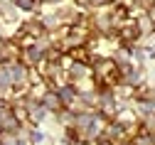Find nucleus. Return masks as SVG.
<instances>
[{
    "label": "nucleus",
    "mask_w": 155,
    "mask_h": 145,
    "mask_svg": "<svg viewBox=\"0 0 155 145\" xmlns=\"http://www.w3.org/2000/svg\"><path fill=\"white\" fill-rule=\"evenodd\" d=\"M32 145H49V133H45L42 128H27V135H25Z\"/></svg>",
    "instance_id": "2"
},
{
    "label": "nucleus",
    "mask_w": 155,
    "mask_h": 145,
    "mask_svg": "<svg viewBox=\"0 0 155 145\" xmlns=\"http://www.w3.org/2000/svg\"><path fill=\"white\" fill-rule=\"evenodd\" d=\"M133 20H135V30H138V35H140V42L155 35V20L148 12H140L138 17H133Z\"/></svg>",
    "instance_id": "1"
},
{
    "label": "nucleus",
    "mask_w": 155,
    "mask_h": 145,
    "mask_svg": "<svg viewBox=\"0 0 155 145\" xmlns=\"http://www.w3.org/2000/svg\"><path fill=\"white\" fill-rule=\"evenodd\" d=\"M108 3H111V0H74V5H79L86 12H94V10H99V8L108 5Z\"/></svg>",
    "instance_id": "3"
},
{
    "label": "nucleus",
    "mask_w": 155,
    "mask_h": 145,
    "mask_svg": "<svg viewBox=\"0 0 155 145\" xmlns=\"http://www.w3.org/2000/svg\"><path fill=\"white\" fill-rule=\"evenodd\" d=\"M12 3H15V8L20 12H37L42 0H12Z\"/></svg>",
    "instance_id": "4"
},
{
    "label": "nucleus",
    "mask_w": 155,
    "mask_h": 145,
    "mask_svg": "<svg viewBox=\"0 0 155 145\" xmlns=\"http://www.w3.org/2000/svg\"><path fill=\"white\" fill-rule=\"evenodd\" d=\"M145 12H148V15H150V17L155 20V0H153V3H150L148 8H145Z\"/></svg>",
    "instance_id": "5"
},
{
    "label": "nucleus",
    "mask_w": 155,
    "mask_h": 145,
    "mask_svg": "<svg viewBox=\"0 0 155 145\" xmlns=\"http://www.w3.org/2000/svg\"><path fill=\"white\" fill-rule=\"evenodd\" d=\"M42 3H45V5H62L64 0H42Z\"/></svg>",
    "instance_id": "6"
}]
</instances>
